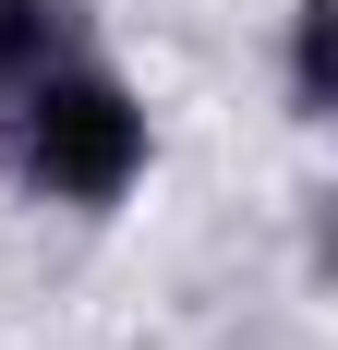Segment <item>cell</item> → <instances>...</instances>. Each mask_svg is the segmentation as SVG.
I'll return each mask as SVG.
<instances>
[{"instance_id": "obj_1", "label": "cell", "mask_w": 338, "mask_h": 350, "mask_svg": "<svg viewBox=\"0 0 338 350\" xmlns=\"http://www.w3.org/2000/svg\"><path fill=\"white\" fill-rule=\"evenodd\" d=\"M12 170H25V193H49V206H121L145 170V109L121 72H97L85 49H73L61 72H36V85H12Z\"/></svg>"}, {"instance_id": "obj_2", "label": "cell", "mask_w": 338, "mask_h": 350, "mask_svg": "<svg viewBox=\"0 0 338 350\" xmlns=\"http://www.w3.org/2000/svg\"><path fill=\"white\" fill-rule=\"evenodd\" d=\"M85 49V0H0V97Z\"/></svg>"}, {"instance_id": "obj_3", "label": "cell", "mask_w": 338, "mask_h": 350, "mask_svg": "<svg viewBox=\"0 0 338 350\" xmlns=\"http://www.w3.org/2000/svg\"><path fill=\"white\" fill-rule=\"evenodd\" d=\"M326 25H338V0H302L290 12V109L302 121H326Z\"/></svg>"}]
</instances>
